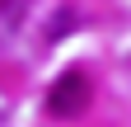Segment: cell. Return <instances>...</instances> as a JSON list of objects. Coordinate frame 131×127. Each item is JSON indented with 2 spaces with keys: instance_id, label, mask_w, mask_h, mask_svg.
I'll return each mask as SVG.
<instances>
[{
  "instance_id": "cell-2",
  "label": "cell",
  "mask_w": 131,
  "mask_h": 127,
  "mask_svg": "<svg viewBox=\"0 0 131 127\" xmlns=\"http://www.w3.org/2000/svg\"><path fill=\"white\" fill-rule=\"evenodd\" d=\"M24 14H28V0H0V38H14L24 28Z\"/></svg>"
},
{
  "instance_id": "cell-1",
  "label": "cell",
  "mask_w": 131,
  "mask_h": 127,
  "mask_svg": "<svg viewBox=\"0 0 131 127\" xmlns=\"http://www.w3.org/2000/svg\"><path fill=\"white\" fill-rule=\"evenodd\" d=\"M84 104H89V80H84L80 71H66L61 80L47 89V108H52L56 118H75Z\"/></svg>"
}]
</instances>
